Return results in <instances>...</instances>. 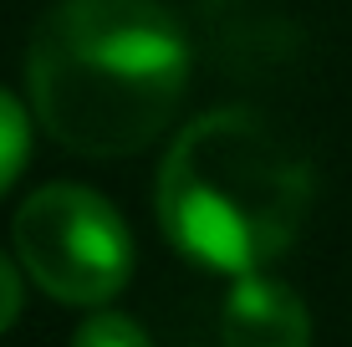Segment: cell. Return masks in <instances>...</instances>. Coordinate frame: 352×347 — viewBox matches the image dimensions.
Listing matches in <instances>:
<instances>
[{
    "label": "cell",
    "mask_w": 352,
    "mask_h": 347,
    "mask_svg": "<svg viewBox=\"0 0 352 347\" xmlns=\"http://www.w3.org/2000/svg\"><path fill=\"white\" fill-rule=\"evenodd\" d=\"M41 128L82 159H128L174 123L189 41L159 0H62L26 56Z\"/></svg>",
    "instance_id": "cell-1"
},
{
    "label": "cell",
    "mask_w": 352,
    "mask_h": 347,
    "mask_svg": "<svg viewBox=\"0 0 352 347\" xmlns=\"http://www.w3.org/2000/svg\"><path fill=\"white\" fill-rule=\"evenodd\" d=\"M311 169L250 107H214L174 138L159 169V225L189 260L256 276L296 240Z\"/></svg>",
    "instance_id": "cell-2"
},
{
    "label": "cell",
    "mask_w": 352,
    "mask_h": 347,
    "mask_svg": "<svg viewBox=\"0 0 352 347\" xmlns=\"http://www.w3.org/2000/svg\"><path fill=\"white\" fill-rule=\"evenodd\" d=\"M16 256L46 296L102 306L133 276V235L123 214L82 184H46L16 210Z\"/></svg>",
    "instance_id": "cell-3"
},
{
    "label": "cell",
    "mask_w": 352,
    "mask_h": 347,
    "mask_svg": "<svg viewBox=\"0 0 352 347\" xmlns=\"http://www.w3.org/2000/svg\"><path fill=\"white\" fill-rule=\"evenodd\" d=\"M225 347H311V317L301 296L276 276H235L220 302Z\"/></svg>",
    "instance_id": "cell-4"
},
{
    "label": "cell",
    "mask_w": 352,
    "mask_h": 347,
    "mask_svg": "<svg viewBox=\"0 0 352 347\" xmlns=\"http://www.w3.org/2000/svg\"><path fill=\"white\" fill-rule=\"evenodd\" d=\"M26 159H31V123H26V107L10 98L6 87H0V194H6V189L21 179Z\"/></svg>",
    "instance_id": "cell-5"
},
{
    "label": "cell",
    "mask_w": 352,
    "mask_h": 347,
    "mask_svg": "<svg viewBox=\"0 0 352 347\" xmlns=\"http://www.w3.org/2000/svg\"><path fill=\"white\" fill-rule=\"evenodd\" d=\"M72 347H153V337L123 312H97L77 327Z\"/></svg>",
    "instance_id": "cell-6"
},
{
    "label": "cell",
    "mask_w": 352,
    "mask_h": 347,
    "mask_svg": "<svg viewBox=\"0 0 352 347\" xmlns=\"http://www.w3.org/2000/svg\"><path fill=\"white\" fill-rule=\"evenodd\" d=\"M16 317H21V276H16V266L0 256V332H6Z\"/></svg>",
    "instance_id": "cell-7"
}]
</instances>
